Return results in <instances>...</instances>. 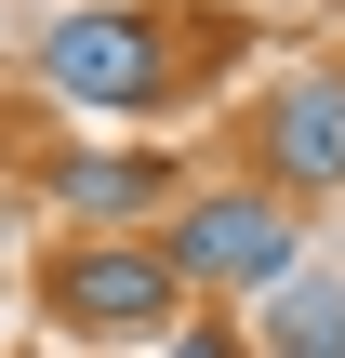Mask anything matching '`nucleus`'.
<instances>
[{
	"mask_svg": "<svg viewBox=\"0 0 345 358\" xmlns=\"http://www.w3.org/2000/svg\"><path fill=\"white\" fill-rule=\"evenodd\" d=\"M40 80H53L66 106H106V120H160V106L186 93V53H173V27H160V13H106V0H66V13L40 27Z\"/></svg>",
	"mask_w": 345,
	"mask_h": 358,
	"instance_id": "f257e3e1",
	"label": "nucleus"
},
{
	"mask_svg": "<svg viewBox=\"0 0 345 358\" xmlns=\"http://www.w3.org/2000/svg\"><path fill=\"white\" fill-rule=\"evenodd\" d=\"M160 252L186 266V292H253V306H266V292L306 266V226H293L279 186H199V199L160 213Z\"/></svg>",
	"mask_w": 345,
	"mask_h": 358,
	"instance_id": "f03ea898",
	"label": "nucleus"
},
{
	"mask_svg": "<svg viewBox=\"0 0 345 358\" xmlns=\"http://www.w3.org/2000/svg\"><path fill=\"white\" fill-rule=\"evenodd\" d=\"M40 306H53L66 332H173V319H186V266L160 252V226H146V239H66V252L40 266Z\"/></svg>",
	"mask_w": 345,
	"mask_h": 358,
	"instance_id": "7ed1b4c3",
	"label": "nucleus"
},
{
	"mask_svg": "<svg viewBox=\"0 0 345 358\" xmlns=\"http://www.w3.org/2000/svg\"><path fill=\"white\" fill-rule=\"evenodd\" d=\"M40 199L80 239H146V213H173V146H53Z\"/></svg>",
	"mask_w": 345,
	"mask_h": 358,
	"instance_id": "20e7f679",
	"label": "nucleus"
},
{
	"mask_svg": "<svg viewBox=\"0 0 345 358\" xmlns=\"http://www.w3.org/2000/svg\"><path fill=\"white\" fill-rule=\"evenodd\" d=\"M253 146H266V186L279 199H332L345 186V66H293L253 106Z\"/></svg>",
	"mask_w": 345,
	"mask_h": 358,
	"instance_id": "39448f33",
	"label": "nucleus"
},
{
	"mask_svg": "<svg viewBox=\"0 0 345 358\" xmlns=\"http://www.w3.org/2000/svg\"><path fill=\"white\" fill-rule=\"evenodd\" d=\"M253 358H345V279L332 266H293V279L266 292V345Z\"/></svg>",
	"mask_w": 345,
	"mask_h": 358,
	"instance_id": "423d86ee",
	"label": "nucleus"
},
{
	"mask_svg": "<svg viewBox=\"0 0 345 358\" xmlns=\"http://www.w3.org/2000/svg\"><path fill=\"white\" fill-rule=\"evenodd\" d=\"M173 358H253V332H226V319L186 306V319H173Z\"/></svg>",
	"mask_w": 345,
	"mask_h": 358,
	"instance_id": "0eeeda50",
	"label": "nucleus"
},
{
	"mask_svg": "<svg viewBox=\"0 0 345 358\" xmlns=\"http://www.w3.org/2000/svg\"><path fill=\"white\" fill-rule=\"evenodd\" d=\"M106 13H146V0H106Z\"/></svg>",
	"mask_w": 345,
	"mask_h": 358,
	"instance_id": "6e6552de",
	"label": "nucleus"
}]
</instances>
